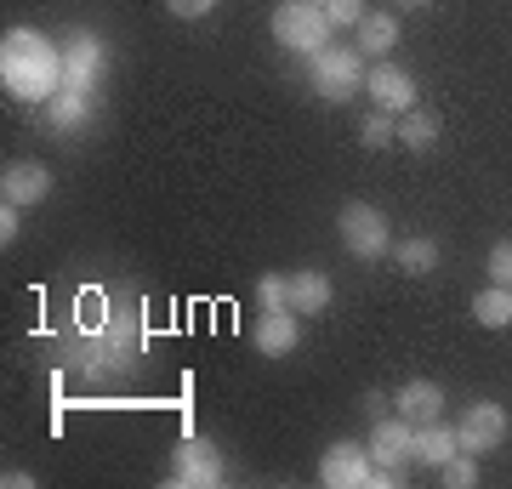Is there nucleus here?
<instances>
[{"label": "nucleus", "mask_w": 512, "mask_h": 489, "mask_svg": "<svg viewBox=\"0 0 512 489\" xmlns=\"http://www.w3.org/2000/svg\"><path fill=\"white\" fill-rule=\"evenodd\" d=\"M456 438H461V450H467V455H490L495 444L507 438V410H501L495 399H478V404H467V416H461Z\"/></svg>", "instance_id": "6e6552de"}, {"label": "nucleus", "mask_w": 512, "mask_h": 489, "mask_svg": "<svg viewBox=\"0 0 512 489\" xmlns=\"http://www.w3.org/2000/svg\"><path fill=\"white\" fill-rule=\"evenodd\" d=\"M365 52H353V46H325V52L313 57V91L325 97V103H353L359 91H365Z\"/></svg>", "instance_id": "20e7f679"}, {"label": "nucleus", "mask_w": 512, "mask_h": 489, "mask_svg": "<svg viewBox=\"0 0 512 489\" xmlns=\"http://www.w3.org/2000/svg\"><path fill=\"white\" fill-rule=\"evenodd\" d=\"M92 114H97V103H92V97H74V91H57L52 103H46V120H52V131H63V137L80 131Z\"/></svg>", "instance_id": "a211bd4d"}, {"label": "nucleus", "mask_w": 512, "mask_h": 489, "mask_svg": "<svg viewBox=\"0 0 512 489\" xmlns=\"http://www.w3.org/2000/svg\"><path fill=\"white\" fill-rule=\"evenodd\" d=\"M336 234L348 245V256L359 262H376L382 251H393V228H387V211L370 200H348L342 205V217H336Z\"/></svg>", "instance_id": "7ed1b4c3"}, {"label": "nucleus", "mask_w": 512, "mask_h": 489, "mask_svg": "<svg viewBox=\"0 0 512 489\" xmlns=\"http://www.w3.org/2000/svg\"><path fill=\"white\" fill-rule=\"evenodd\" d=\"M393 262H399L404 273H433L439 268V239H427V234L399 239V245H393Z\"/></svg>", "instance_id": "6ab92c4d"}, {"label": "nucleus", "mask_w": 512, "mask_h": 489, "mask_svg": "<svg viewBox=\"0 0 512 489\" xmlns=\"http://www.w3.org/2000/svg\"><path fill=\"white\" fill-rule=\"evenodd\" d=\"M456 450H461L456 427H444V421H421L416 427V461L421 467H444Z\"/></svg>", "instance_id": "2eb2a0df"}, {"label": "nucleus", "mask_w": 512, "mask_h": 489, "mask_svg": "<svg viewBox=\"0 0 512 489\" xmlns=\"http://www.w3.org/2000/svg\"><path fill=\"white\" fill-rule=\"evenodd\" d=\"M103 69H109V46H103L92 29H74L69 46H63V86H57V91H74V97H92V103H97Z\"/></svg>", "instance_id": "39448f33"}, {"label": "nucleus", "mask_w": 512, "mask_h": 489, "mask_svg": "<svg viewBox=\"0 0 512 489\" xmlns=\"http://www.w3.org/2000/svg\"><path fill=\"white\" fill-rule=\"evenodd\" d=\"M365 91H370V103L382 114H410L416 109V80H410V69H399V63H376L370 69V80H365Z\"/></svg>", "instance_id": "1a4fd4ad"}, {"label": "nucleus", "mask_w": 512, "mask_h": 489, "mask_svg": "<svg viewBox=\"0 0 512 489\" xmlns=\"http://www.w3.org/2000/svg\"><path fill=\"white\" fill-rule=\"evenodd\" d=\"M370 461H376V467H404V461H416V421H404V416L376 421V433H370Z\"/></svg>", "instance_id": "9b49d317"}, {"label": "nucleus", "mask_w": 512, "mask_h": 489, "mask_svg": "<svg viewBox=\"0 0 512 489\" xmlns=\"http://www.w3.org/2000/svg\"><path fill=\"white\" fill-rule=\"evenodd\" d=\"M291 308L302 313V319L330 308V273L325 268H296L291 273Z\"/></svg>", "instance_id": "4468645a"}, {"label": "nucleus", "mask_w": 512, "mask_h": 489, "mask_svg": "<svg viewBox=\"0 0 512 489\" xmlns=\"http://www.w3.org/2000/svg\"><path fill=\"white\" fill-rule=\"evenodd\" d=\"M399 143L416 148V154H427V148L439 143V120H433L427 109H410V114L399 120Z\"/></svg>", "instance_id": "aec40b11"}, {"label": "nucleus", "mask_w": 512, "mask_h": 489, "mask_svg": "<svg viewBox=\"0 0 512 489\" xmlns=\"http://www.w3.org/2000/svg\"><path fill=\"white\" fill-rule=\"evenodd\" d=\"M319 484L330 489H370L376 484V461H370V444H348V438H336L319 461Z\"/></svg>", "instance_id": "0eeeda50"}, {"label": "nucleus", "mask_w": 512, "mask_h": 489, "mask_svg": "<svg viewBox=\"0 0 512 489\" xmlns=\"http://www.w3.org/2000/svg\"><path fill=\"white\" fill-rule=\"evenodd\" d=\"M399 6H410V12H421V6H433V0H399Z\"/></svg>", "instance_id": "cd10ccee"}, {"label": "nucleus", "mask_w": 512, "mask_h": 489, "mask_svg": "<svg viewBox=\"0 0 512 489\" xmlns=\"http://www.w3.org/2000/svg\"><path fill=\"white\" fill-rule=\"evenodd\" d=\"M473 319L484 330H507L512 325V285H484L473 296Z\"/></svg>", "instance_id": "f3484780"}, {"label": "nucleus", "mask_w": 512, "mask_h": 489, "mask_svg": "<svg viewBox=\"0 0 512 489\" xmlns=\"http://www.w3.org/2000/svg\"><path fill=\"white\" fill-rule=\"evenodd\" d=\"M165 6H171V18H205L217 0H165Z\"/></svg>", "instance_id": "a878e982"}, {"label": "nucleus", "mask_w": 512, "mask_h": 489, "mask_svg": "<svg viewBox=\"0 0 512 489\" xmlns=\"http://www.w3.org/2000/svg\"><path fill=\"white\" fill-rule=\"evenodd\" d=\"M393 46H399V18L393 12H365V23H359V52L387 57Z\"/></svg>", "instance_id": "dca6fc26"}, {"label": "nucleus", "mask_w": 512, "mask_h": 489, "mask_svg": "<svg viewBox=\"0 0 512 489\" xmlns=\"http://www.w3.org/2000/svg\"><path fill=\"white\" fill-rule=\"evenodd\" d=\"M330 29H336V23H330V12L319 0H285L274 12V40L296 57H319L330 46Z\"/></svg>", "instance_id": "f03ea898"}, {"label": "nucleus", "mask_w": 512, "mask_h": 489, "mask_svg": "<svg viewBox=\"0 0 512 489\" xmlns=\"http://www.w3.org/2000/svg\"><path fill=\"white\" fill-rule=\"evenodd\" d=\"M325 12H330V23H353L359 29L365 23V0H330Z\"/></svg>", "instance_id": "393cba45"}, {"label": "nucleus", "mask_w": 512, "mask_h": 489, "mask_svg": "<svg viewBox=\"0 0 512 489\" xmlns=\"http://www.w3.org/2000/svg\"><path fill=\"white\" fill-rule=\"evenodd\" d=\"M393 404H399L404 421H416V427H421V421H439L444 416V387H439V381H427V376H416V381H404V387H399V399H393Z\"/></svg>", "instance_id": "ddd939ff"}, {"label": "nucleus", "mask_w": 512, "mask_h": 489, "mask_svg": "<svg viewBox=\"0 0 512 489\" xmlns=\"http://www.w3.org/2000/svg\"><path fill=\"white\" fill-rule=\"evenodd\" d=\"M256 308H291V273H262L256 279Z\"/></svg>", "instance_id": "412c9836"}, {"label": "nucleus", "mask_w": 512, "mask_h": 489, "mask_svg": "<svg viewBox=\"0 0 512 489\" xmlns=\"http://www.w3.org/2000/svg\"><path fill=\"white\" fill-rule=\"evenodd\" d=\"M222 478H228V461H222V450L211 444V438L188 433L177 450H171V484L183 489H217Z\"/></svg>", "instance_id": "423d86ee"}, {"label": "nucleus", "mask_w": 512, "mask_h": 489, "mask_svg": "<svg viewBox=\"0 0 512 489\" xmlns=\"http://www.w3.org/2000/svg\"><path fill=\"white\" fill-rule=\"evenodd\" d=\"M251 342H256V353H268V359L296 353V347H302V313H296V308H262Z\"/></svg>", "instance_id": "9d476101"}, {"label": "nucleus", "mask_w": 512, "mask_h": 489, "mask_svg": "<svg viewBox=\"0 0 512 489\" xmlns=\"http://www.w3.org/2000/svg\"><path fill=\"white\" fill-rule=\"evenodd\" d=\"M439 478H444L450 489H473V484H478V455L456 450V455H450V461L439 467Z\"/></svg>", "instance_id": "5701e85b"}, {"label": "nucleus", "mask_w": 512, "mask_h": 489, "mask_svg": "<svg viewBox=\"0 0 512 489\" xmlns=\"http://www.w3.org/2000/svg\"><path fill=\"white\" fill-rule=\"evenodd\" d=\"M490 285H512V239L490 245Z\"/></svg>", "instance_id": "b1692460"}, {"label": "nucleus", "mask_w": 512, "mask_h": 489, "mask_svg": "<svg viewBox=\"0 0 512 489\" xmlns=\"http://www.w3.org/2000/svg\"><path fill=\"white\" fill-rule=\"evenodd\" d=\"M0 86L12 103H52L57 86H63V52H57L52 40L40 35V29H6L0 40Z\"/></svg>", "instance_id": "f257e3e1"}, {"label": "nucleus", "mask_w": 512, "mask_h": 489, "mask_svg": "<svg viewBox=\"0 0 512 489\" xmlns=\"http://www.w3.org/2000/svg\"><path fill=\"white\" fill-rule=\"evenodd\" d=\"M359 143H365V148H387V143H399V126H393V114L370 109V114H365V126H359Z\"/></svg>", "instance_id": "4be33fe9"}, {"label": "nucleus", "mask_w": 512, "mask_h": 489, "mask_svg": "<svg viewBox=\"0 0 512 489\" xmlns=\"http://www.w3.org/2000/svg\"><path fill=\"white\" fill-rule=\"evenodd\" d=\"M52 194V171L40 160H18V165H6V177H0V200H12V205H40Z\"/></svg>", "instance_id": "f8f14e48"}, {"label": "nucleus", "mask_w": 512, "mask_h": 489, "mask_svg": "<svg viewBox=\"0 0 512 489\" xmlns=\"http://www.w3.org/2000/svg\"><path fill=\"white\" fill-rule=\"evenodd\" d=\"M12 239H18V205L6 200L0 205V245H12Z\"/></svg>", "instance_id": "bb28decb"}]
</instances>
